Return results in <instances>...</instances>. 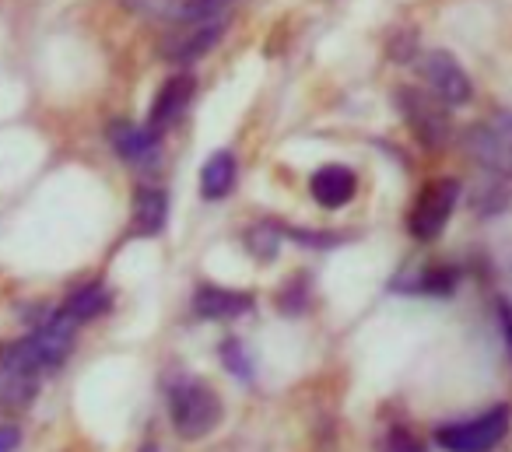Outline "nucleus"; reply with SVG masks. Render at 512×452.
Wrapping results in <instances>:
<instances>
[{
	"mask_svg": "<svg viewBox=\"0 0 512 452\" xmlns=\"http://www.w3.org/2000/svg\"><path fill=\"white\" fill-rule=\"evenodd\" d=\"M165 403H169L172 428H176V435L186 438V442H200V438H207L221 424V417H225L221 396L200 379L172 382Z\"/></svg>",
	"mask_w": 512,
	"mask_h": 452,
	"instance_id": "obj_1",
	"label": "nucleus"
},
{
	"mask_svg": "<svg viewBox=\"0 0 512 452\" xmlns=\"http://www.w3.org/2000/svg\"><path fill=\"white\" fill-rule=\"evenodd\" d=\"M43 368L32 358L29 344L22 340H8L0 344V410H25L36 403L39 382H43Z\"/></svg>",
	"mask_w": 512,
	"mask_h": 452,
	"instance_id": "obj_2",
	"label": "nucleus"
},
{
	"mask_svg": "<svg viewBox=\"0 0 512 452\" xmlns=\"http://www.w3.org/2000/svg\"><path fill=\"white\" fill-rule=\"evenodd\" d=\"M509 421H512V410L498 403V407L484 410L477 417H467V421L435 428V445L446 452H491L509 435Z\"/></svg>",
	"mask_w": 512,
	"mask_h": 452,
	"instance_id": "obj_3",
	"label": "nucleus"
},
{
	"mask_svg": "<svg viewBox=\"0 0 512 452\" xmlns=\"http://www.w3.org/2000/svg\"><path fill=\"white\" fill-rule=\"evenodd\" d=\"M393 106L400 109L407 130L414 134V141L428 151H439L449 141V120H446V102L439 95L418 92V88H397Z\"/></svg>",
	"mask_w": 512,
	"mask_h": 452,
	"instance_id": "obj_4",
	"label": "nucleus"
},
{
	"mask_svg": "<svg viewBox=\"0 0 512 452\" xmlns=\"http://www.w3.org/2000/svg\"><path fill=\"white\" fill-rule=\"evenodd\" d=\"M456 200H460V183L456 179H435L425 190L418 193L411 214H407V232L418 242H435L446 232L449 218L456 211Z\"/></svg>",
	"mask_w": 512,
	"mask_h": 452,
	"instance_id": "obj_5",
	"label": "nucleus"
},
{
	"mask_svg": "<svg viewBox=\"0 0 512 452\" xmlns=\"http://www.w3.org/2000/svg\"><path fill=\"white\" fill-rule=\"evenodd\" d=\"M74 330H78V323H74V319H67L64 312H53L50 319H43V323H39L36 330L25 337L32 358L39 361V368H43V372H57V368L71 358Z\"/></svg>",
	"mask_w": 512,
	"mask_h": 452,
	"instance_id": "obj_6",
	"label": "nucleus"
},
{
	"mask_svg": "<svg viewBox=\"0 0 512 452\" xmlns=\"http://www.w3.org/2000/svg\"><path fill=\"white\" fill-rule=\"evenodd\" d=\"M421 74H425L432 92L439 95L446 106H467V102L474 99V85H470L467 71L456 64L453 53H442V50L428 53V57L421 60Z\"/></svg>",
	"mask_w": 512,
	"mask_h": 452,
	"instance_id": "obj_7",
	"label": "nucleus"
},
{
	"mask_svg": "<svg viewBox=\"0 0 512 452\" xmlns=\"http://www.w3.org/2000/svg\"><path fill=\"white\" fill-rule=\"evenodd\" d=\"M221 32H225L221 22H193L190 32H179L162 46V60H169V64H197L200 57H207L218 46Z\"/></svg>",
	"mask_w": 512,
	"mask_h": 452,
	"instance_id": "obj_8",
	"label": "nucleus"
},
{
	"mask_svg": "<svg viewBox=\"0 0 512 452\" xmlns=\"http://www.w3.org/2000/svg\"><path fill=\"white\" fill-rule=\"evenodd\" d=\"M249 309H253V295H246V291L218 288V284H200L193 291V312H197V319H211V323H218V319H239Z\"/></svg>",
	"mask_w": 512,
	"mask_h": 452,
	"instance_id": "obj_9",
	"label": "nucleus"
},
{
	"mask_svg": "<svg viewBox=\"0 0 512 452\" xmlns=\"http://www.w3.org/2000/svg\"><path fill=\"white\" fill-rule=\"evenodd\" d=\"M190 99H193V78L190 74H172V78L158 88L155 102H151L148 130H155V134L162 137V130L172 127V123L183 116V109L190 106Z\"/></svg>",
	"mask_w": 512,
	"mask_h": 452,
	"instance_id": "obj_10",
	"label": "nucleus"
},
{
	"mask_svg": "<svg viewBox=\"0 0 512 452\" xmlns=\"http://www.w3.org/2000/svg\"><path fill=\"white\" fill-rule=\"evenodd\" d=\"M355 190H358V179L348 165H323V169H316L313 179H309V193H313L316 204L327 207V211H337V207L351 204Z\"/></svg>",
	"mask_w": 512,
	"mask_h": 452,
	"instance_id": "obj_11",
	"label": "nucleus"
},
{
	"mask_svg": "<svg viewBox=\"0 0 512 452\" xmlns=\"http://www.w3.org/2000/svg\"><path fill=\"white\" fill-rule=\"evenodd\" d=\"M467 151L484 165L488 172H498V176H509L512 172V148L505 144V137L491 127H470L467 130Z\"/></svg>",
	"mask_w": 512,
	"mask_h": 452,
	"instance_id": "obj_12",
	"label": "nucleus"
},
{
	"mask_svg": "<svg viewBox=\"0 0 512 452\" xmlns=\"http://www.w3.org/2000/svg\"><path fill=\"white\" fill-rule=\"evenodd\" d=\"M169 221V197L158 186H137L134 193V235L155 239Z\"/></svg>",
	"mask_w": 512,
	"mask_h": 452,
	"instance_id": "obj_13",
	"label": "nucleus"
},
{
	"mask_svg": "<svg viewBox=\"0 0 512 452\" xmlns=\"http://www.w3.org/2000/svg\"><path fill=\"white\" fill-rule=\"evenodd\" d=\"M106 134H109L113 151L120 158H127V162H144V158H151V155H155V148H158L155 130L134 127V123H127V120H113Z\"/></svg>",
	"mask_w": 512,
	"mask_h": 452,
	"instance_id": "obj_14",
	"label": "nucleus"
},
{
	"mask_svg": "<svg viewBox=\"0 0 512 452\" xmlns=\"http://www.w3.org/2000/svg\"><path fill=\"white\" fill-rule=\"evenodd\" d=\"M235 172H239V165H235L232 151H218V155L207 158L204 169H200V193H204V200H225L235 190Z\"/></svg>",
	"mask_w": 512,
	"mask_h": 452,
	"instance_id": "obj_15",
	"label": "nucleus"
},
{
	"mask_svg": "<svg viewBox=\"0 0 512 452\" xmlns=\"http://www.w3.org/2000/svg\"><path fill=\"white\" fill-rule=\"evenodd\" d=\"M109 305H113V295H109L102 284H85V288L74 291L57 312H64L67 319H74V323L81 326V323H88V319H99L102 312H109Z\"/></svg>",
	"mask_w": 512,
	"mask_h": 452,
	"instance_id": "obj_16",
	"label": "nucleus"
},
{
	"mask_svg": "<svg viewBox=\"0 0 512 452\" xmlns=\"http://www.w3.org/2000/svg\"><path fill=\"white\" fill-rule=\"evenodd\" d=\"M512 193H509V183H505V176H498V172H488L484 169V176L474 183V190H470V207H474L477 214H484V218H491V214H502L505 207H509Z\"/></svg>",
	"mask_w": 512,
	"mask_h": 452,
	"instance_id": "obj_17",
	"label": "nucleus"
},
{
	"mask_svg": "<svg viewBox=\"0 0 512 452\" xmlns=\"http://www.w3.org/2000/svg\"><path fill=\"white\" fill-rule=\"evenodd\" d=\"M456 281H460V274H456L453 267H428V270H421L414 281H393V288L411 291V295L446 298V295H453V291H456Z\"/></svg>",
	"mask_w": 512,
	"mask_h": 452,
	"instance_id": "obj_18",
	"label": "nucleus"
},
{
	"mask_svg": "<svg viewBox=\"0 0 512 452\" xmlns=\"http://www.w3.org/2000/svg\"><path fill=\"white\" fill-rule=\"evenodd\" d=\"M232 0H179L176 18L179 22H207L211 15H218L221 8H228Z\"/></svg>",
	"mask_w": 512,
	"mask_h": 452,
	"instance_id": "obj_19",
	"label": "nucleus"
},
{
	"mask_svg": "<svg viewBox=\"0 0 512 452\" xmlns=\"http://www.w3.org/2000/svg\"><path fill=\"white\" fill-rule=\"evenodd\" d=\"M278 235L271 225H256L249 228L246 235V246L253 249V256H260V260H274V253H278Z\"/></svg>",
	"mask_w": 512,
	"mask_h": 452,
	"instance_id": "obj_20",
	"label": "nucleus"
},
{
	"mask_svg": "<svg viewBox=\"0 0 512 452\" xmlns=\"http://www.w3.org/2000/svg\"><path fill=\"white\" fill-rule=\"evenodd\" d=\"M379 452H428L421 438H414L407 428H390L386 438L379 442Z\"/></svg>",
	"mask_w": 512,
	"mask_h": 452,
	"instance_id": "obj_21",
	"label": "nucleus"
},
{
	"mask_svg": "<svg viewBox=\"0 0 512 452\" xmlns=\"http://www.w3.org/2000/svg\"><path fill=\"white\" fill-rule=\"evenodd\" d=\"M221 361H225V368H232L239 379H249V358L239 340H225V344H221Z\"/></svg>",
	"mask_w": 512,
	"mask_h": 452,
	"instance_id": "obj_22",
	"label": "nucleus"
},
{
	"mask_svg": "<svg viewBox=\"0 0 512 452\" xmlns=\"http://www.w3.org/2000/svg\"><path fill=\"white\" fill-rule=\"evenodd\" d=\"M288 239L302 242V246H334L337 235H316V232H302V228H281Z\"/></svg>",
	"mask_w": 512,
	"mask_h": 452,
	"instance_id": "obj_23",
	"label": "nucleus"
},
{
	"mask_svg": "<svg viewBox=\"0 0 512 452\" xmlns=\"http://www.w3.org/2000/svg\"><path fill=\"white\" fill-rule=\"evenodd\" d=\"M22 445V431L18 424H0V452H15Z\"/></svg>",
	"mask_w": 512,
	"mask_h": 452,
	"instance_id": "obj_24",
	"label": "nucleus"
},
{
	"mask_svg": "<svg viewBox=\"0 0 512 452\" xmlns=\"http://www.w3.org/2000/svg\"><path fill=\"white\" fill-rule=\"evenodd\" d=\"M498 323H502V337H505V347H509V358H512V305L498 302Z\"/></svg>",
	"mask_w": 512,
	"mask_h": 452,
	"instance_id": "obj_25",
	"label": "nucleus"
},
{
	"mask_svg": "<svg viewBox=\"0 0 512 452\" xmlns=\"http://www.w3.org/2000/svg\"><path fill=\"white\" fill-rule=\"evenodd\" d=\"M495 130L505 137V144L512 148V113H498L495 116Z\"/></svg>",
	"mask_w": 512,
	"mask_h": 452,
	"instance_id": "obj_26",
	"label": "nucleus"
},
{
	"mask_svg": "<svg viewBox=\"0 0 512 452\" xmlns=\"http://www.w3.org/2000/svg\"><path fill=\"white\" fill-rule=\"evenodd\" d=\"M137 452H158V445H151V442H148V445H141Z\"/></svg>",
	"mask_w": 512,
	"mask_h": 452,
	"instance_id": "obj_27",
	"label": "nucleus"
}]
</instances>
